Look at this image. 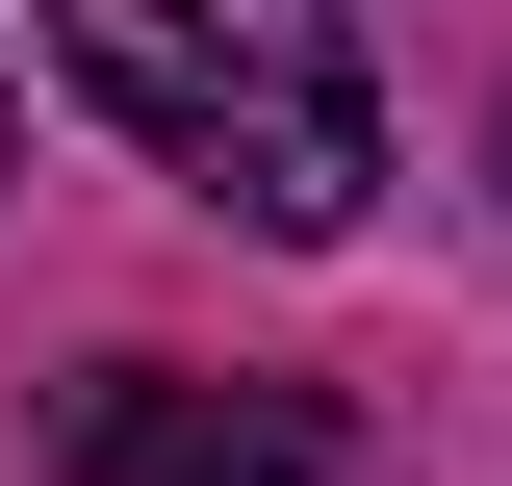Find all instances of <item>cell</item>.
Masks as SVG:
<instances>
[{"label":"cell","mask_w":512,"mask_h":486,"mask_svg":"<svg viewBox=\"0 0 512 486\" xmlns=\"http://www.w3.org/2000/svg\"><path fill=\"white\" fill-rule=\"evenodd\" d=\"M52 77L180 205H231V231H282V256L384 205V77H359L333 0H52Z\"/></svg>","instance_id":"obj_1"},{"label":"cell","mask_w":512,"mask_h":486,"mask_svg":"<svg viewBox=\"0 0 512 486\" xmlns=\"http://www.w3.org/2000/svg\"><path fill=\"white\" fill-rule=\"evenodd\" d=\"M52 461L77 486H333V410L308 384H180V359H103L52 410Z\"/></svg>","instance_id":"obj_2"},{"label":"cell","mask_w":512,"mask_h":486,"mask_svg":"<svg viewBox=\"0 0 512 486\" xmlns=\"http://www.w3.org/2000/svg\"><path fill=\"white\" fill-rule=\"evenodd\" d=\"M0 154H26V77H0Z\"/></svg>","instance_id":"obj_3"}]
</instances>
